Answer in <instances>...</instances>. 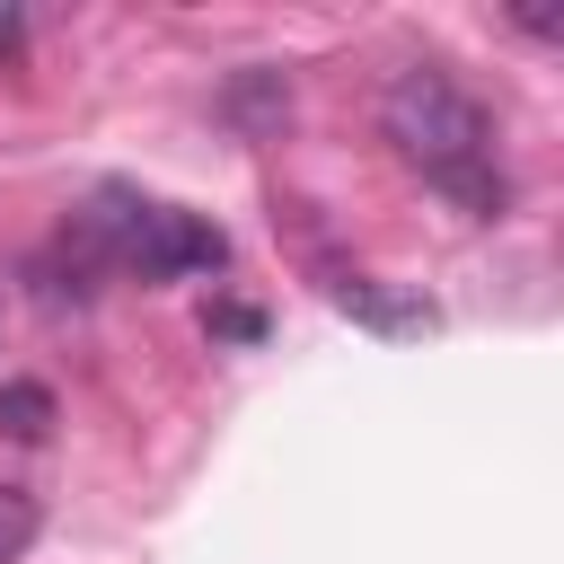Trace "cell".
Wrapping results in <instances>:
<instances>
[{"label": "cell", "mask_w": 564, "mask_h": 564, "mask_svg": "<svg viewBox=\"0 0 564 564\" xmlns=\"http://www.w3.org/2000/svg\"><path fill=\"white\" fill-rule=\"evenodd\" d=\"M379 132H388L397 159L423 167V185H441L458 212L494 220V212L511 203V176L494 167V115H485L449 70H432V62L397 70L388 97H379Z\"/></svg>", "instance_id": "obj_1"}, {"label": "cell", "mask_w": 564, "mask_h": 564, "mask_svg": "<svg viewBox=\"0 0 564 564\" xmlns=\"http://www.w3.org/2000/svg\"><path fill=\"white\" fill-rule=\"evenodd\" d=\"M326 300H335L344 317L379 326V335H432V326H441V308H432V300L388 291V282H370V273H326Z\"/></svg>", "instance_id": "obj_2"}, {"label": "cell", "mask_w": 564, "mask_h": 564, "mask_svg": "<svg viewBox=\"0 0 564 564\" xmlns=\"http://www.w3.org/2000/svg\"><path fill=\"white\" fill-rule=\"evenodd\" d=\"M220 115H229L238 132H282V123H291V88H282V70H238V79L220 88Z\"/></svg>", "instance_id": "obj_3"}, {"label": "cell", "mask_w": 564, "mask_h": 564, "mask_svg": "<svg viewBox=\"0 0 564 564\" xmlns=\"http://www.w3.org/2000/svg\"><path fill=\"white\" fill-rule=\"evenodd\" d=\"M53 423H62V405H53L44 379H9V388H0V441L35 449V441H53Z\"/></svg>", "instance_id": "obj_4"}, {"label": "cell", "mask_w": 564, "mask_h": 564, "mask_svg": "<svg viewBox=\"0 0 564 564\" xmlns=\"http://www.w3.org/2000/svg\"><path fill=\"white\" fill-rule=\"evenodd\" d=\"M35 529H44L35 494H26V485H0V564H18V555L35 546Z\"/></svg>", "instance_id": "obj_5"}, {"label": "cell", "mask_w": 564, "mask_h": 564, "mask_svg": "<svg viewBox=\"0 0 564 564\" xmlns=\"http://www.w3.org/2000/svg\"><path fill=\"white\" fill-rule=\"evenodd\" d=\"M203 335H229V344H256V335H264V308H238V300H220V308H203Z\"/></svg>", "instance_id": "obj_6"}]
</instances>
